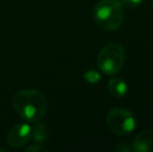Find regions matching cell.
I'll use <instances>...</instances> for the list:
<instances>
[{
  "instance_id": "1",
  "label": "cell",
  "mask_w": 153,
  "mask_h": 152,
  "mask_svg": "<svg viewBox=\"0 0 153 152\" xmlns=\"http://www.w3.org/2000/svg\"><path fill=\"white\" fill-rule=\"evenodd\" d=\"M13 106L22 119L40 121L47 112L46 97L36 90H21L14 95Z\"/></svg>"
},
{
  "instance_id": "2",
  "label": "cell",
  "mask_w": 153,
  "mask_h": 152,
  "mask_svg": "<svg viewBox=\"0 0 153 152\" xmlns=\"http://www.w3.org/2000/svg\"><path fill=\"white\" fill-rule=\"evenodd\" d=\"M94 19L101 29L117 30L124 21L123 6L118 0H102L94 8Z\"/></svg>"
},
{
  "instance_id": "3",
  "label": "cell",
  "mask_w": 153,
  "mask_h": 152,
  "mask_svg": "<svg viewBox=\"0 0 153 152\" xmlns=\"http://www.w3.org/2000/svg\"><path fill=\"white\" fill-rule=\"evenodd\" d=\"M125 62V49L118 43H111L100 51L97 66L102 73L115 75L121 71Z\"/></svg>"
},
{
  "instance_id": "4",
  "label": "cell",
  "mask_w": 153,
  "mask_h": 152,
  "mask_svg": "<svg viewBox=\"0 0 153 152\" xmlns=\"http://www.w3.org/2000/svg\"><path fill=\"white\" fill-rule=\"evenodd\" d=\"M106 122L111 131L117 136H126L135 128L134 116L126 108H115L111 110L107 114Z\"/></svg>"
},
{
  "instance_id": "5",
  "label": "cell",
  "mask_w": 153,
  "mask_h": 152,
  "mask_svg": "<svg viewBox=\"0 0 153 152\" xmlns=\"http://www.w3.org/2000/svg\"><path fill=\"white\" fill-rule=\"evenodd\" d=\"M31 139V126L25 123L14 125L7 133V144L13 148H21L26 145Z\"/></svg>"
},
{
  "instance_id": "6",
  "label": "cell",
  "mask_w": 153,
  "mask_h": 152,
  "mask_svg": "<svg viewBox=\"0 0 153 152\" xmlns=\"http://www.w3.org/2000/svg\"><path fill=\"white\" fill-rule=\"evenodd\" d=\"M132 150L135 152H153V131L145 130L140 132L133 140Z\"/></svg>"
},
{
  "instance_id": "7",
  "label": "cell",
  "mask_w": 153,
  "mask_h": 152,
  "mask_svg": "<svg viewBox=\"0 0 153 152\" xmlns=\"http://www.w3.org/2000/svg\"><path fill=\"white\" fill-rule=\"evenodd\" d=\"M108 91L115 97H123L127 93V85L122 78L114 77L108 82Z\"/></svg>"
},
{
  "instance_id": "8",
  "label": "cell",
  "mask_w": 153,
  "mask_h": 152,
  "mask_svg": "<svg viewBox=\"0 0 153 152\" xmlns=\"http://www.w3.org/2000/svg\"><path fill=\"white\" fill-rule=\"evenodd\" d=\"M31 136L38 143H43L47 140V129L45 124L38 123L31 127Z\"/></svg>"
},
{
  "instance_id": "9",
  "label": "cell",
  "mask_w": 153,
  "mask_h": 152,
  "mask_svg": "<svg viewBox=\"0 0 153 152\" xmlns=\"http://www.w3.org/2000/svg\"><path fill=\"white\" fill-rule=\"evenodd\" d=\"M83 76H85V80L90 83H97L101 79V75L99 74V72L95 71V70H89V71L85 72Z\"/></svg>"
},
{
  "instance_id": "10",
  "label": "cell",
  "mask_w": 153,
  "mask_h": 152,
  "mask_svg": "<svg viewBox=\"0 0 153 152\" xmlns=\"http://www.w3.org/2000/svg\"><path fill=\"white\" fill-rule=\"evenodd\" d=\"M142 2H143V0H120V3L122 4V6L128 8V10H133V8L137 7Z\"/></svg>"
},
{
  "instance_id": "11",
  "label": "cell",
  "mask_w": 153,
  "mask_h": 152,
  "mask_svg": "<svg viewBox=\"0 0 153 152\" xmlns=\"http://www.w3.org/2000/svg\"><path fill=\"white\" fill-rule=\"evenodd\" d=\"M116 149H117V151H120V152L121 151L122 152H129V151L132 150V148H130L126 143H120Z\"/></svg>"
},
{
  "instance_id": "12",
  "label": "cell",
  "mask_w": 153,
  "mask_h": 152,
  "mask_svg": "<svg viewBox=\"0 0 153 152\" xmlns=\"http://www.w3.org/2000/svg\"><path fill=\"white\" fill-rule=\"evenodd\" d=\"M26 152L29 151H33V152H38V151H46V149L44 148L43 146H40V145H32V146H29L25 149Z\"/></svg>"
},
{
  "instance_id": "13",
  "label": "cell",
  "mask_w": 153,
  "mask_h": 152,
  "mask_svg": "<svg viewBox=\"0 0 153 152\" xmlns=\"http://www.w3.org/2000/svg\"><path fill=\"white\" fill-rule=\"evenodd\" d=\"M152 6H153V0H152Z\"/></svg>"
}]
</instances>
